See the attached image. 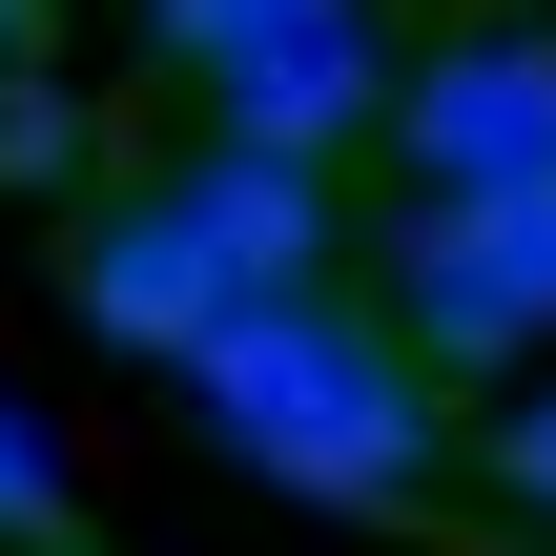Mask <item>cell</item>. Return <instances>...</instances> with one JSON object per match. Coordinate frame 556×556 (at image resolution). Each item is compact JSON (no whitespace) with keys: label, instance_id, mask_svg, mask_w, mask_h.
Segmentation results:
<instances>
[{"label":"cell","instance_id":"cell-1","mask_svg":"<svg viewBox=\"0 0 556 556\" xmlns=\"http://www.w3.org/2000/svg\"><path fill=\"white\" fill-rule=\"evenodd\" d=\"M186 392H206V433L268 475V495H330V516H433V371L392 351V309H351V289H227L186 351H165Z\"/></svg>","mask_w":556,"mask_h":556},{"label":"cell","instance_id":"cell-2","mask_svg":"<svg viewBox=\"0 0 556 556\" xmlns=\"http://www.w3.org/2000/svg\"><path fill=\"white\" fill-rule=\"evenodd\" d=\"M392 351L413 371L556 351V165L536 186H413V227H392Z\"/></svg>","mask_w":556,"mask_h":556},{"label":"cell","instance_id":"cell-3","mask_svg":"<svg viewBox=\"0 0 556 556\" xmlns=\"http://www.w3.org/2000/svg\"><path fill=\"white\" fill-rule=\"evenodd\" d=\"M371 144H392L413 186H536V165H556V41H516V21L413 41L392 103H371Z\"/></svg>","mask_w":556,"mask_h":556},{"label":"cell","instance_id":"cell-4","mask_svg":"<svg viewBox=\"0 0 556 556\" xmlns=\"http://www.w3.org/2000/svg\"><path fill=\"white\" fill-rule=\"evenodd\" d=\"M62 289H83V330H103V351H144V371H165V351L227 309L206 227H186L165 186H83V227H62Z\"/></svg>","mask_w":556,"mask_h":556},{"label":"cell","instance_id":"cell-5","mask_svg":"<svg viewBox=\"0 0 556 556\" xmlns=\"http://www.w3.org/2000/svg\"><path fill=\"white\" fill-rule=\"evenodd\" d=\"M371 103H392V21H371V0H330V21H289V41H248V62L206 83V124H227V144H289V165H351Z\"/></svg>","mask_w":556,"mask_h":556},{"label":"cell","instance_id":"cell-6","mask_svg":"<svg viewBox=\"0 0 556 556\" xmlns=\"http://www.w3.org/2000/svg\"><path fill=\"white\" fill-rule=\"evenodd\" d=\"M165 206L206 227V268H227V289H330V268H351L330 165H289V144H227V124H206V144L165 165Z\"/></svg>","mask_w":556,"mask_h":556},{"label":"cell","instance_id":"cell-7","mask_svg":"<svg viewBox=\"0 0 556 556\" xmlns=\"http://www.w3.org/2000/svg\"><path fill=\"white\" fill-rule=\"evenodd\" d=\"M289 21H330V0H144V41L186 62V83H227L248 41H289Z\"/></svg>","mask_w":556,"mask_h":556},{"label":"cell","instance_id":"cell-8","mask_svg":"<svg viewBox=\"0 0 556 556\" xmlns=\"http://www.w3.org/2000/svg\"><path fill=\"white\" fill-rule=\"evenodd\" d=\"M0 186H83V103L0 62Z\"/></svg>","mask_w":556,"mask_h":556},{"label":"cell","instance_id":"cell-9","mask_svg":"<svg viewBox=\"0 0 556 556\" xmlns=\"http://www.w3.org/2000/svg\"><path fill=\"white\" fill-rule=\"evenodd\" d=\"M0 536H83V495H62V433H41V413H0Z\"/></svg>","mask_w":556,"mask_h":556},{"label":"cell","instance_id":"cell-10","mask_svg":"<svg viewBox=\"0 0 556 556\" xmlns=\"http://www.w3.org/2000/svg\"><path fill=\"white\" fill-rule=\"evenodd\" d=\"M495 495H516V536H556V392L495 413Z\"/></svg>","mask_w":556,"mask_h":556},{"label":"cell","instance_id":"cell-11","mask_svg":"<svg viewBox=\"0 0 556 556\" xmlns=\"http://www.w3.org/2000/svg\"><path fill=\"white\" fill-rule=\"evenodd\" d=\"M21 41H41V0H0V62H21Z\"/></svg>","mask_w":556,"mask_h":556}]
</instances>
